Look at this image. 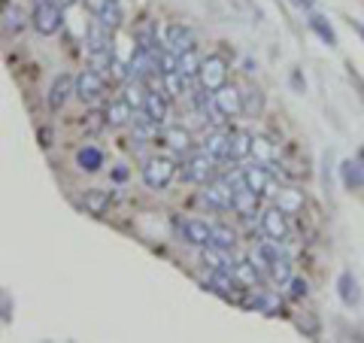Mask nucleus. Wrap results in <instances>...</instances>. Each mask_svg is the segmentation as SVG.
<instances>
[{"label":"nucleus","instance_id":"1","mask_svg":"<svg viewBox=\"0 0 364 343\" xmlns=\"http://www.w3.org/2000/svg\"><path fill=\"white\" fill-rule=\"evenodd\" d=\"M31 25L37 33H43V37H55L64 25V6L58 0H33Z\"/></svg>","mask_w":364,"mask_h":343},{"label":"nucleus","instance_id":"2","mask_svg":"<svg viewBox=\"0 0 364 343\" xmlns=\"http://www.w3.org/2000/svg\"><path fill=\"white\" fill-rule=\"evenodd\" d=\"M173 176H176V162L173 158L155 155V158H149V162L143 164V182L149 189H155V191L167 189L170 182H173Z\"/></svg>","mask_w":364,"mask_h":343},{"label":"nucleus","instance_id":"3","mask_svg":"<svg viewBox=\"0 0 364 343\" xmlns=\"http://www.w3.org/2000/svg\"><path fill=\"white\" fill-rule=\"evenodd\" d=\"M198 83L203 91H219L225 83H228V61L222 55H207L200 64V73H198Z\"/></svg>","mask_w":364,"mask_h":343},{"label":"nucleus","instance_id":"4","mask_svg":"<svg viewBox=\"0 0 364 343\" xmlns=\"http://www.w3.org/2000/svg\"><path fill=\"white\" fill-rule=\"evenodd\" d=\"M182 176H186V182H195V186H207L215 176V158L210 152L191 155L188 162L182 164Z\"/></svg>","mask_w":364,"mask_h":343},{"label":"nucleus","instance_id":"5","mask_svg":"<svg viewBox=\"0 0 364 343\" xmlns=\"http://www.w3.org/2000/svg\"><path fill=\"white\" fill-rule=\"evenodd\" d=\"M104 91H107V79L100 70H82L76 76V97L85 100V104H95Z\"/></svg>","mask_w":364,"mask_h":343},{"label":"nucleus","instance_id":"6","mask_svg":"<svg viewBox=\"0 0 364 343\" xmlns=\"http://www.w3.org/2000/svg\"><path fill=\"white\" fill-rule=\"evenodd\" d=\"M200 201L207 204L210 210H231V201H234V186L228 179H213L207 182V189H203Z\"/></svg>","mask_w":364,"mask_h":343},{"label":"nucleus","instance_id":"7","mask_svg":"<svg viewBox=\"0 0 364 343\" xmlns=\"http://www.w3.org/2000/svg\"><path fill=\"white\" fill-rule=\"evenodd\" d=\"M261 231H264L267 240H277V243H282V240L289 237V213L282 207H270L261 213Z\"/></svg>","mask_w":364,"mask_h":343},{"label":"nucleus","instance_id":"8","mask_svg":"<svg viewBox=\"0 0 364 343\" xmlns=\"http://www.w3.org/2000/svg\"><path fill=\"white\" fill-rule=\"evenodd\" d=\"M258 201H261V194L258 191H252L246 186V182L240 179L234 186V201H231V210L240 216V219H252V216L258 213Z\"/></svg>","mask_w":364,"mask_h":343},{"label":"nucleus","instance_id":"9","mask_svg":"<svg viewBox=\"0 0 364 343\" xmlns=\"http://www.w3.org/2000/svg\"><path fill=\"white\" fill-rule=\"evenodd\" d=\"M213 100H215V107L225 112V119L243 116V95H240V88H237V85L225 83L219 91H213Z\"/></svg>","mask_w":364,"mask_h":343},{"label":"nucleus","instance_id":"10","mask_svg":"<svg viewBox=\"0 0 364 343\" xmlns=\"http://www.w3.org/2000/svg\"><path fill=\"white\" fill-rule=\"evenodd\" d=\"M164 46L167 49H173L176 55L188 52L198 46V33L191 31L188 25H179V21H173V25H167V33H164Z\"/></svg>","mask_w":364,"mask_h":343},{"label":"nucleus","instance_id":"11","mask_svg":"<svg viewBox=\"0 0 364 343\" xmlns=\"http://www.w3.org/2000/svg\"><path fill=\"white\" fill-rule=\"evenodd\" d=\"M176 228H179L182 240L191 246H210V240H213V225L200 222V219H179Z\"/></svg>","mask_w":364,"mask_h":343},{"label":"nucleus","instance_id":"12","mask_svg":"<svg viewBox=\"0 0 364 343\" xmlns=\"http://www.w3.org/2000/svg\"><path fill=\"white\" fill-rule=\"evenodd\" d=\"M70 95H76V79L67 76V73H61V76H55V83H52V88H49V97H46V104H49L52 112H58V110L67 104V100H70Z\"/></svg>","mask_w":364,"mask_h":343},{"label":"nucleus","instance_id":"13","mask_svg":"<svg viewBox=\"0 0 364 343\" xmlns=\"http://www.w3.org/2000/svg\"><path fill=\"white\" fill-rule=\"evenodd\" d=\"M252 155V134L243 128L228 131V162H243Z\"/></svg>","mask_w":364,"mask_h":343},{"label":"nucleus","instance_id":"14","mask_svg":"<svg viewBox=\"0 0 364 343\" xmlns=\"http://www.w3.org/2000/svg\"><path fill=\"white\" fill-rule=\"evenodd\" d=\"M149 91H152V88H149V83H146V79L134 76V79H128V83L122 85V97L128 100L134 110H143L146 100H149Z\"/></svg>","mask_w":364,"mask_h":343},{"label":"nucleus","instance_id":"15","mask_svg":"<svg viewBox=\"0 0 364 343\" xmlns=\"http://www.w3.org/2000/svg\"><path fill=\"white\" fill-rule=\"evenodd\" d=\"M240 179H243L252 191H258V194H267V191H270V182H273L267 164H261V162L252 164V167H246L243 174H240Z\"/></svg>","mask_w":364,"mask_h":343},{"label":"nucleus","instance_id":"16","mask_svg":"<svg viewBox=\"0 0 364 343\" xmlns=\"http://www.w3.org/2000/svg\"><path fill=\"white\" fill-rule=\"evenodd\" d=\"M158 140H161L167 149L173 152H188L191 149V134L186 128H179V125H170V128H161V134H158Z\"/></svg>","mask_w":364,"mask_h":343},{"label":"nucleus","instance_id":"17","mask_svg":"<svg viewBox=\"0 0 364 343\" xmlns=\"http://www.w3.org/2000/svg\"><path fill=\"white\" fill-rule=\"evenodd\" d=\"M337 295H340V301H343L346 307H355L361 301V289H358V280L352 277L349 270H343L337 277Z\"/></svg>","mask_w":364,"mask_h":343},{"label":"nucleus","instance_id":"18","mask_svg":"<svg viewBox=\"0 0 364 343\" xmlns=\"http://www.w3.org/2000/svg\"><path fill=\"white\" fill-rule=\"evenodd\" d=\"M143 116L161 128L164 119H167V97H164V91H149V100H146V107H143Z\"/></svg>","mask_w":364,"mask_h":343},{"label":"nucleus","instance_id":"19","mask_svg":"<svg viewBox=\"0 0 364 343\" xmlns=\"http://www.w3.org/2000/svg\"><path fill=\"white\" fill-rule=\"evenodd\" d=\"M112 204V194L104 191V189H88L85 198H82V207L91 213V216H104Z\"/></svg>","mask_w":364,"mask_h":343},{"label":"nucleus","instance_id":"20","mask_svg":"<svg viewBox=\"0 0 364 343\" xmlns=\"http://www.w3.org/2000/svg\"><path fill=\"white\" fill-rule=\"evenodd\" d=\"M76 164L79 170H85V174H97L100 167H104V152L97 149V146H82V149L76 152Z\"/></svg>","mask_w":364,"mask_h":343},{"label":"nucleus","instance_id":"21","mask_svg":"<svg viewBox=\"0 0 364 343\" xmlns=\"http://www.w3.org/2000/svg\"><path fill=\"white\" fill-rule=\"evenodd\" d=\"M306 25H310V31L316 33L318 40H322L328 49H337V33H334V28H331V21H328L325 16H318V13H313L310 16V21H306Z\"/></svg>","mask_w":364,"mask_h":343},{"label":"nucleus","instance_id":"22","mask_svg":"<svg viewBox=\"0 0 364 343\" xmlns=\"http://www.w3.org/2000/svg\"><path fill=\"white\" fill-rule=\"evenodd\" d=\"M340 179H343L346 189H361L364 186V164L346 158V162L340 164Z\"/></svg>","mask_w":364,"mask_h":343},{"label":"nucleus","instance_id":"23","mask_svg":"<svg viewBox=\"0 0 364 343\" xmlns=\"http://www.w3.org/2000/svg\"><path fill=\"white\" fill-rule=\"evenodd\" d=\"M107 112V122H109V128H119V125H128L131 116H134V107L128 104V100H112V104L104 110Z\"/></svg>","mask_w":364,"mask_h":343},{"label":"nucleus","instance_id":"24","mask_svg":"<svg viewBox=\"0 0 364 343\" xmlns=\"http://www.w3.org/2000/svg\"><path fill=\"white\" fill-rule=\"evenodd\" d=\"M267 277L277 283V285H289V280H291V258L279 253L277 258H273V265H270V270H267Z\"/></svg>","mask_w":364,"mask_h":343},{"label":"nucleus","instance_id":"25","mask_svg":"<svg viewBox=\"0 0 364 343\" xmlns=\"http://www.w3.org/2000/svg\"><path fill=\"white\" fill-rule=\"evenodd\" d=\"M213 249H222V253H231L237 246V234L231 231L228 225H213V240H210Z\"/></svg>","mask_w":364,"mask_h":343},{"label":"nucleus","instance_id":"26","mask_svg":"<svg viewBox=\"0 0 364 343\" xmlns=\"http://www.w3.org/2000/svg\"><path fill=\"white\" fill-rule=\"evenodd\" d=\"M203 152H210L213 158H225L228 162V131H213L203 140Z\"/></svg>","mask_w":364,"mask_h":343},{"label":"nucleus","instance_id":"27","mask_svg":"<svg viewBox=\"0 0 364 343\" xmlns=\"http://www.w3.org/2000/svg\"><path fill=\"white\" fill-rule=\"evenodd\" d=\"M21 25H25V16H21V9L13 4V0H4V31L6 33H18Z\"/></svg>","mask_w":364,"mask_h":343},{"label":"nucleus","instance_id":"28","mask_svg":"<svg viewBox=\"0 0 364 343\" xmlns=\"http://www.w3.org/2000/svg\"><path fill=\"white\" fill-rule=\"evenodd\" d=\"M231 270H234V277L246 285V289H252V285L258 283V277H261V270L252 265V258H249V261H237Z\"/></svg>","mask_w":364,"mask_h":343},{"label":"nucleus","instance_id":"29","mask_svg":"<svg viewBox=\"0 0 364 343\" xmlns=\"http://www.w3.org/2000/svg\"><path fill=\"white\" fill-rule=\"evenodd\" d=\"M200 64H203V58L198 55V49H188V52L179 55V73L186 76V79L198 76V73H200Z\"/></svg>","mask_w":364,"mask_h":343},{"label":"nucleus","instance_id":"30","mask_svg":"<svg viewBox=\"0 0 364 343\" xmlns=\"http://www.w3.org/2000/svg\"><path fill=\"white\" fill-rule=\"evenodd\" d=\"M252 155L258 158L261 164H270L273 158H277V146H273V140H267V137H252Z\"/></svg>","mask_w":364,"mask_h":343},{"label":"nucleus","instance_id":"31","mask_svg":"<svg viewBox=\"0 0 364 343\" xmlns=\"http://www.w3.org/2000/svg\"><path fill=\"white\" fill-rule=\"evenodd\" d=\"M246 307H252V310H258V313H279L282 310L277 295H267V292H255V298L249 301Z\"/></svg>","mask_w":364,"mask_h":343},{"label":"nucleus","instance_id":"32","mask_svg":"<svg viewBox=\"0 0 364 343\" xmlns=\"http://www.w3.org/2000/svg\"><path fill=\"white\" fill-rule=\"evenodd\" d=\"M264 110V95H261V88H249L243 95V116H258V112Z\"/></svg>","mask_w":364,"mask_h":343},{"label":"nucleus","instance_id":"33","mask_svg":"<svg viewBox=\"0 0 364 343\" xmlns=\"http://www.w3.org/2000/svg\"><path fill=\"white\" fill-rule=\"evenodd\" d=\"M97 21H100V25H104L107 31L116 33V31H119V25H122V6H119V0H112V4L104 9V13L97 16Z\"/></svg>","mask_w":364,"mask_h":343},{"label":"nucleus","instance_id":"34","mask_svg":"<svg viewBox=\"0 0 364 343\" xmlns=\"http://www.w3.org/2000/svg\"><path fill=\"white\" fill-rule=\"evenodd\" d=\"M277 207H282V210H286L289 216H294V213H301L304 210V198H301V191H282L279 194V204H277Z\"/></svg>","mask_w":364,"mask_h":343},{"label":"nucleus","instance_id":"35","mask_svg":"<svg viewBox=\"0 0 364 343\" xmlns=\"http://www.w3.org/2000/svg\"><path fill=\"white\" fill-rule=\"evenodd\" d=\"M161 83H164V91H167V95H182V91H186V76H182L179 70L164 73V76H161Z\"/></svg>","mask_w":364,"mask_h":343},{"label":"nucleus","instance_id":"36","mask_svg":"<svg viewBox=\"0 0 364 343\" xmlns=\"http://www.w3.org/2000/svg\"><path fill=\"white\" fill-rule=\"evenodd\" d=\"M306 295H310V283H306L304 277H291L289 280V298L301 301V298H306Z\"/></svg>","mask_w":364,"mask_h":343},{"label":"nucleus","instance_id":"37","mask_svg":"<svg viewBox=\"0 0 364 343\" xmlns=\"http://www.w3.org/2000/svg\"><path fill=\"white\" fill-rule=\"evenodd\" d=\"M85 125H88L91 134H97L100 128H104V125H109V122H107V112H104V110H100V112H97V110L88 112V122H85Z\"/></svg>","mask_w":364,"mask_h":343},{"label":"nucleus","instance_id":"38","mask_svg":"<svg viewBox=\"0 0 364 343\" xmlns=\"http://www.w3.org/2000/svg\"><path fill=\"white\" fill-rule=\"evenodd\" d=\"M82 4H85V9H88L91 16H100V13H104V9L112 4V0H82Z\"/></svg>","mask_w":364,"mask_h":343},{"label":"nucleus","instance_id":"39","mask_svg":"<svg viewBox=\"0 0 364 343\" xmlns=\"http://www.w3.org/2000/svg\"><path fill=\"white\" fill-rule=\"evenodd\" d=\"M291 4L298 6V9H313V4H316V0H291Z\"/></svg>","mask_w":364,"mask_h":343},{"label":"nucleus","instance_id":"40","mask_svg":"<svg viewBox=\"0 0 364 343\" xmlns=\"http://www.w3.org/2000/svg\"><path fill=\"white\" fill-rule=\"evenodd\" d=\"M4 322H9V298L4 295Z\"/></svg>","mask_w":364,"mask_h":343},{"label":"nucleus","instance_id":"41","mask_svg":"<svg viewBox=\"0 0 364 343\" xmlns=\"http://www.w3.org/2000/svg\"><path fill=\"white\" fill-rule=\"evenodd\" d=\"M352 28H355L361 33V40H364V25H361V21H352Z\"/></svg>","mask_w":364,"mask_h":343},{"label":"nucleus","instance_id":"42","mask_svg":"<svg viewBox=\"0 0 364 343\" xmlns=\"http://www.w3.org/2000/svg\"><path fill=\"white\" fill-rule=\"evenodd\" d=\"M58 4H61V6H70V4H76V0H58Z\"/></svg>","mask_w":364,"mask_h":343}]
</instances>
